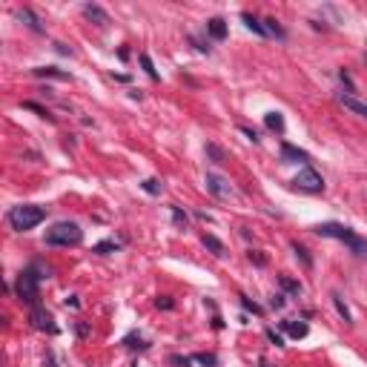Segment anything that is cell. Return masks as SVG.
<instances>
[{"label":"cell","instance_id":"6da1fadb","mask_svg":"<svg viewBox=\"0 0 367 367\" xmlns=\"http://www.w3.org/2000/svg\"><path fill=\"white\" fill-rule=\"evenodd\" d=\"M316 233L318 235H324V238H336V241H344V244L350 247L359 258H367V238L362 235H356L350 227H344V224H336V221H324V224H316Z\"/></svg>","mask_w":367,"mask_h":367},{"label":"cell","instance_id":"7a4b0ae2","mask_svg":"<svg viewBox=\"0 0 367 367\" xmlns=\"http://www.w3.org/2000/svg\"><path fill=\"white\" fill-rule=\"evenodd\" d=\"M40 221H46V210L37 207V204H20V207H12L9 210V224L17 233H29Z\"/></svg>","mask_w":367,"mask_h":367},{"label":"cell","instance_id":"3957f363","mask_svg":"<svg viewBox=\"0 0 367 367\" xmlns=\"http://www.w3.org/2000/svg\"><path fill=\"white\" fill-rule=\"evenodd\" d=\"M83 241V230L75 221H58L55 227L46 230V244L49 247H78Z\"/></svg>","mask_w":367,"mask_h":367},{"label":"cell","instance_id":"277c9868","mask_svg":"<svg viewBox=\"0 0 367 367\" xmlns=\"http://www.w3.org/2000/svg\"><path fill=\"white\" fill-rule=\"evenodd\" d=\"M40 273L34 270V267H29V270H23V273L17 275V284H15V293H17V299L20 301H26V304H37V299H40Z\"/></svg>","mask_w":367,"mask_h":367},{"label":"cell","instance_id":"5b68a950","mask_svg":"<svg viewBox=\"0 0 367 367\" xmlns=\"http://www.w3.org/2000/svg\"><path fill=\"white\" fill-rule=\"evenodd\" d=\"M293 186L301 189V192H310V195H318V192H324V178H321L313 167H304V169L293 178Z\"/></svg>","mask_w":367,"mask_h":367},{"label":"cell","instance_id":"8992f818","mask_svg":"<svg viewBox=\"0 0 367 367\" xmlns=\"http://www.w3.org/2000/svg\"><path fill=\"white\" fill-rule=\"evenodd\" d=\"M29 321L34 324V330H46V333H58V324H55V318H52V313L46 310V307H40V304H34L32 307V316H29Z\"/></svg>","mask_w":367,"mask_h":367},{"label":"cell","instance_id":"52a82bcc","mask_svg":"<svg viewBox=\"0 0 367 367\" xmlns=\"http://www.w3.org/2000/svg\"><path fill=\"white\" fill-rule=\"evenodd\" d=\"M204 184H207V192H210L213 198H218V201H227V198L233 195V186L224 181L221 175H215V172H207Z\"/></svg>","mask_w":367,"mask_h":367},{"label":"cell","instance_id":"ba28073f","mask_svg":"<svg viewBox=\"0 0 367 367\" xmlns=\"http://www.w3.org/2000/svg\"><path fill=\"white\" fill-rule=\"evenodd\" d=\"M281 161L284 164H307L310 155L304 150H299V147H293V144H281Z\"/></svg>","mask_w":367,"mask_h":367},{"label":"cell","instance_id":"9c48e42d","mask_svg":"<svg viewBox=\"0 0 367 367\" xmlns=\"http://www.w3.org/2000/svg\"><path fill=\"white\" fill-rule=\"evenodd\" d=\"M17 20H20V23H23L26 29H32V32H34V34H43V32H46V29H43V23H40V17H37V15L32 12L29 6L17 12Z\"/></svg>","mask_w":367,"mask_h":367},{"label":"cell","instance_id":"30bf717a","mask_svg":"<svg viewBox=\"0 0 367 367\" xmlns=\"http://www.w3.org/2000/svg\"><path fill=\"white\" fill-rule=\"evenodd\" d=\"M83 15L89 17L95 26H106V23H109V15H106L100 6H95V3H86V6H83Z\"/></svg>","mask_w":367,"mask_h":367},{"label":"cell","instance_id":"8fae6325","mask_svg":"<svg viewBox=\"0 0 367 367\" xmlns=\"http://www.w3.org/2000/svg\"><path fill=\"white\" fill-rule=\"evenodd\" d=\"M207 34H210L213 40H224V37H227V20H224V17H210V20H207Z\"/></svg>","mask_w":367,"mask_h":367},{"label":"cell","instance_id":"7c38bea8","mask_svg":"<svg viewBox=\"0 0 367 367\" xmlns=\"http://www.w3.org/2000/svg\"><path fill=\"white\" fill-rule=\"evenodd\" d=\"M34 72V78H55V81H72V75L69 72H63V69H55V66H37V69H32Z\"/></svg>","mask_w":367,"mask_h":367},{"label":"cell","instance_id":"4fadbf2b","mask_svg":"<svg viewBox=\"0 0 367 367\" xmlns=\"http://www.w3.org/2000/svg\"><path fill=\"white\" fill-rule=\"evenodd\" d=\"M201 244L207 247V250H210L213 255H218V258H224V255H227V247L221 244V241L215 238L213 233H204V235H201Z\"/></svg>","mask_w":367,"mask_h":367},{"label":"cell","instance_id":"5bb4252c","mask_svg":"<svg viewBox=\"0 0 367 367\" xmlns=\"http://www.w3.org/2000/svg\"><path fill=\"white\" fill-rule=\"evenodd\" d=\"M281 330L293 338H304L310 333V327H307L304 321H281Z\"/></svg>","mask_w":367,"mask_h":367},{"label":"cell","instance_id":"9a60e30c","mask_svg":"<svg viewBox=\"0 0 367 367\" xmlns=\"http://www.w3.org/2000/svg\"><path fill=\"white\" fill-rule=\"evenodd\" d=\"M338 100H341V106H347L350 112H356V115H362V118H367V103H362V100H356L353 95H341Z\"/></svg>","mask_w":367,"mask_h":367},{"label":"cell","instance_id":"2e32d148","mask_svg":"<svg viewBox=\"0 0 367 367\" xmlns=\"http://www.w3.org/2000/svg\"><path fill=\"white\" fill-rule=\"evenodd\" d=\"M278 284H281V290L284 293H290V296H301V284L296 281V278H290V275H278Z\"/></svg>","mask_w":367,"mask_h":367},{"label":"cell","instance_id":"e0dca14e","mask_svg":"<svg viewBox=\"0 0 367 367\" xmlns=\"http://www.w3.org/2000/svg\"><path fill=\"white\" fill-rule=\"evenodd\" d=\"M264 123H267V129H273V132H284V118H281V112H267L264 115Z\"/></svg>","mask_w":367,"mask_h":367},{"label":"cell","instance_id":"ac0fdd59","mask_svg":"<svg viewBox=\"0 0 367 367\" xmlns=\"http://www.w3.org/2000/svg\"><path fill=\"white\" fill-rule=\"evenodd\" d=\"M241 20H244V26H247L250 32H255V34H261V37L267 34V29H264V23H258V17H252L250 12H244V15H241Z\"/></svg>","mask_w":367,"mask_h":367},{"label":"cell","instance_id":"d6986e66","mask_svg":"<svg viewBox=\"0 0 367 367\" xmlns=\"http://www.w3.org/2000/svg\"><path fill=\"white\" fill-rule=\"evenodd\" d=\"M330 299H333V304H336L338 316H341V318H344V324H353V316H350V310H347V304H344V299H341V296H338V293H333V296H330Z\"/></svg>","mask_w":367,"mask_h":367},{"label":"cell","instance_id":"ffe728a7","mask_svg":"<svg viewBox=\"0 0 367 367\" xmlns=\"http://www.w3.org/2000/svg\"><path fill=\"white\" fill-rule=\"evenodd\" d=\"M123 347H129V350H147L150 344H147L144 338L138 336V333H129V336L123 338Z\"/></svg>","mask_w":367,"mask_h":367},{"label":"cell","instance_id":"44dd1931","mask_svg":"<svg viewBox=\"0 0 367 367\" xmlns=\"http://www.w3.org/2000/svg\"><path fill=\"white\" fill-rule=\"evenodd\" d=\"M118 250H121L118 241H100V244L92 247V252H98V255H109V252H118Z\"/></svg>","mask_w":367,"mask_h":367},{"label":"cell","instance_id":"7402d4cb","mask_svg":"<svg viewBox=\"0 0 367 367\" xmlns=\"http://www.w3.org/2000/svg\"><path fill=\"white\" fill-rule=\"evenodd\" d=\"M192 362H198V365H204V367H218V356L215 353H195Z\"/></svg>","mask_w":367,"mask_h":367},{"label":"cell","instance_id":"603a6c76","mask_svg":"<svg viewBox=\"0 0 367 367\" xmlns=\"http://www.w3.org/2000/svg\"><path fill=\"white\" fill-rule=\"evenodd\" d=\"M207 155L213 158L215 164H227V152H224L218 144H207Z\"/></svg>","mask_w":367,"mask_h":367},{"label":"cell","instance_id":"cb8c5ba5","mask_svg":"<svg viewBox=\"0 0 367 367\" xmlns=\"http://www.w3.org/2000/svg\"><path fill=\"white\" fill-rule=\"evenodd\" d=\"M293 252H296V258H301V264H304L307 270L313 267V258H310V252H307L304 247L299 244V241H293Z\"/></svg>","mask_w":367,"mask_h":367},{"label":"cell","instance_id":"d4e9b609","mask_svg":"<svg viewBox=\"0 0 367 367\" xmlns=\"http://www.w3.org/2000/svg\"><path fill=\"white\" fill-rule=\"evenodd\" d=\"M141 66H144V72H147V75H150L152 81H158V78H161V75H158V69H155V63H152V58H150L147 52L141 55Z\"/></svg>","mask_w":367,"mask_h":367},{"label":"cell","instance_id":"484cf974","mask_svg":"<svg viewBox=\"0 0 367 367\" xmlns=\"http://www.w3.org/2000/svg\"><path fill=\"white\" fill-rule=\"evenodd\" d=\"M264 29H267V34H275V37H284V29L278 26V20H275V17H267V20H264Z\"/></svg>","mask_w":367,"mask_h":367},{"label":"cell","instance_id":"4316f807","mask_svg":"<svg viewBox=\"0 0 367 367\" xmlns=\"http://www.w3.org/2000/svg\"><path fill=\"white\" fill-rule=\"evenodd\" d=\"M172 224L178 230H186V213H184L181 207H172Z\"/></svg>","mask_w":367,"mask_h":367},{"label":"cell","instance_id":"83f0119b","mask_svg":"<svg viewBox=\"0 0 367 367\" xmlns=\"http://www.w3.org/2000/svg\"><path fill=\"white\" fill-rule=\"evenodd\" d=\"M23 109H32V112H37L40 118H49V121H52V115H49V112H46L40 103H34V100H23Z\"/></svg>","mask_w":367,"mask_h":367},{"label":"cell","instance_id":"f1b7e54d","mask_svg":"<svg viewBox=\"0 0 367 367\" xmlns=\"http://www.w3.org/2000/svg\"><path fill=\"white\" fill-rule=\"evenodd\" d=\"M141 186H144V192H150V195H158V192H161V181H158V178H147Z\"/></svg>","mask_w":367,"mask_h":367},{"label":"cell","instance_id":"f546056e","mask_svg":"<svg viewBox=\"0 0 367 367\" xmlns=\"http://www.w3.org/2000/svg\"><path fill=\"white\" fill-rule=\"evenodd\" d=\"M238 299H241V307H244V310H250V313H255V316H261V313H264V310H261V307L255 304L252 299H247V296H238Z\"/></svg>","mask_w":367,"mask_h":367},{"label":"cell","instance_id":"4dcf8cb0","mask_svg":"<svg viewBox=\"0 0 367 367\" xmlns=\"http://www.w3.org/2000/svg\"><path fill=\"white\" fill-rule=\"evenodd\" d=\"M155 307H158V310H172L175 301H172L169 296H158V299H155Z\"/></svg>","mask_w":367,"mask_h":367},{"label":"cell","instance_id":"1f68e13d","mask_svg":"<svg viewBox=\"0 0 367 367\" xmlns=\"http://www.w3.org/2000/svg\"><path fill=\"white\" fill-rule=\"evenodd\" d=\"M169 365L172 367H189L192 359H189V356H169Z\"/></svg>","mask_w":367,"mask_h":367},{"label":"cell","instance_id":"d6a6232c","mask_svg":"<svg viewBox=\"0 0 367 367\" xmlns=\"http://www.w3.org/2000/svg\"><path fill=\"white\" fill-rule=\"evenodd\" d=\"M284 304H287V296H284V293H275L273 299H270V307H273V310H281Z\"/></svg>","mask_w":367,"mask_h":367},{"label":"cell","instance_id":"836d02e7","mask_svg":"<svg viewBox=\"0 0 367 367\" xmlns=\"http://www.w3.org/2000/svg\"><path fill=\"white\" fill-rule=\"evenodd\" d=\"M264 333H267V338H270V341H273L275 347H284V338L278 336V333H275L273 327H267V330H264Z\"/></svg>","mask_w":367,"mask_h":367},{"label":"cell","instance_id":"e575fe53","mask_svg":"<svg viewBox=\"0 0 367 367\" xmlns=\"http://www.w3.org/2000/svg\"><path fill=\"white\" fill-rule=\"evenodd\" d=\"M250 261L255 267H267V255H261V252H250Z\"/></svg>","mask_w":367,"mask_h":367},{"label":"cell","instance_id":"d590c367","mask_svg":"<svg viewBox=\"0 0 367 367\" xmlns=\"http://www.w3.org/2000/svg\"><path fill=\"white\" fill-rule=\"evenodd\" d=\"M338 81H341V83H344V86H347V92H356V86H353V81H350V75H347V72H344V69H341V72H338Z\"/></svg>","mask_w":367,"mask_h":367},{"label":"cell","instance_id":"8d00e7d4","mask_svg":"<svg viewBox=\"0 0 367 367\" xmlns=\"http://www.w3.org/2000/svg\"><path fill=\"white\" fill-rule=\"evenodd\" d=\"M241 132H244L252 144H258V141H261V138H258V132H255V129H250V126H241Z\"/></svg>","mask_w":367,"mask_h":367},{"label":"cell","instance_id":"74e56055","mask_svg":"<svg viewBox=\"0 0 367 367\" xmlns=\"http://www.w3.org/2000/svg\"><path fill=\"white\" fill-rule=\"evenodd\" d=\"M55 49H58V55H72V49L66 43H55Z\"/></svg>","mask_w":367,"mask_h":367},{"label":"cell","instance_id":"f35d334b","mask_svg":"<svg viewBox=\"0 0 367 367\" xmlns=\"http://www.w3.org/2000/svg\"><path fill=\"white\" fill-rule=\"evenodd\" d=\"M43 367H58V362H55V356H52V353L43 359Z\"/></svg>","mask_w":367,"mask_h":367},{"label":"cell","instance_id":"ab89813d","mask_svg":"<svg viewBox=\"0 0 367 367\" xmlns=\"http://www.w3.org/2000/svg\"><path fill=\"white\" fill-rule=\"evenodd\" d=\"M66 307H81V301H78V296H69V299H66Z\"/></svg>","mask_w":367,"mask_h":367},{"label":"cell","instance_id":"60d3db41","mask_svg":"<svg viewBox=\"0 0 367 367\" xmlns=\"http://www.w3.org/2000/svg\"><path fill=\"white\" fill-rule=\"evenodd\" d=\"M78 336H89V324H78Z\"/></svg>","mask_w":367,"mask_h":367},{"label":"cell","instance_id":"b9f144b4","mask_svg":"<svg viewBox=\"0 0 367 367\" xmlns=\"http://www.w3.org/2000/svg\"><path fill=\"white\" fill-rule=\"evenodd\" d=\"M261 367H273V365H264V362H261Z\"/></svg>","mask_w":367,"mask_h":367}]
</instances>
